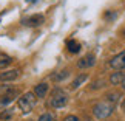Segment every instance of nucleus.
<instances>
[{
    "label": "nucleus",
    "instance_id": "obj_15",
    "mask_svg": "<svg viewBox=\"0 0 125 121\" xmlns=\"http://www.w3.org/2000/svg\"><path fill=\"white\" fill-rule=\"evenodd\" d=\"M105 79H96L94 82H91V85H90V89L91 90H99V89H102V87H105Z\"/></svg>",
    "mask_w": 125,
    "mask_h": 121
},
{
    "label": "nucleus",
    "instance_id": "obj_23",
    "mask_svg": "<svg viewBox=\"0 0 125 121\" xmlns=\"http://www.w3.org/2000/svg\"><path fill=\"white\" fill-rule=\"evenodd\" d=\"M121 36H122V37H124V39H125V28H124V30L121 31Z\"/></svg>",
    "mask_w": 125,
    "mask_h": 121
},
{
    "label": "nucleus",
    "instance_id": "obj_8",
    "mask_svg": "<svg viewBox=\"0 0 125 121\" xmlns=\"http://www.w3.org/2000/svg\"><path fill=\"white\" fill-rule=\"evenodd\" d=\"M48 92H50V85H48L46 82H39V84L34 87V95L37 96V99L45 98L48 95Z\"/></svg>",
    "mask_w": 125,
    "mask_h": 121
},
{
    "label": "nucleus",
    "instance_id": "obj_11",
    "mask_svg": "<svg viewBox=\"0 0 125 121\" xmlns=\"http://www.w3.org/2000/svg\"><path fill=\"white\" fill-rule=\"evenodd\" d=\"M86 79H88V73H80V75H77L73 81H71L70 89H71V90H77L80 85H83V82H85Z\"/></svg>",
    "mask_w": 125,
    "mask_h": 121
},
{
    "label": "nucleus",
    "instance_id": "obj_16",
    "mask_svg": "<svg viewBox=\"0 0 125 121\" xmlns=\"http://www.w3.org/2000/svg\"><path fill=\"white\" fill-rule=\"evenodd\" d=\"M14 98H16L14 95H2L0 96V106H8Z\"/></svg>",
    "mask_w": 125,
    "mask_h": 121
},
{
    "label": "nucleus",
    "instance_id": "obj_18",
    "mask_svg": "<svg viewBox=\"0 0 125 121\" xmlns=\"http://www.w3.org/2000/svg\"><path fill=\"white\" fill-rule=\"evenodd\" d=\"M12 117V112L11 110H3L2 113H0V120H9Z\"/></svg>",
    "mask_w": 125,
    "mask_h": 121
},
{
    "label": "nucleus",
    "instance_id": "obj_6",
    "mask_svg": "<svg viewBox=\"0 0 125 121\" xmlns=\"http://www.w3.org/2000/svg\"><path fill=\"white\" fill-rule=\"evenodd\" d=\"M96 65V56L93 53H88V54H85L83 57H80L77 61V68L80 70H85V68H91V67Z\"/></svg>",
    "mask_w": 125,
    "mask_h": 121
},
{
    "label": "nucleus",
    "instance_id": "obj_13",
    "mask_svg": "<svg viewBox=\"0 0 125 121\" xmlns=\"http://www.w3.org/2000/svg\"><path fill=\"white\" fill-rule=\"evenodd\" d=\"M66 48H68V51L71 53V54H76V53H79L80 51V43L77 42V40H74V39H71V40H68L66 42Z\"/></svg>",
    "mask_w": 125,
    "mask_h": 121
},
{
    "label": "nucleus",
    "instance_id": "obj_2",
    "mask_svg": "<svg viewBox=\"0 0 125 121\" xmlns=\"http://www.w3.org/2000/svg\"><path fill=\"white\" fill-rule=\"evenodd\" d=\"M36 104H37V96L34 95V92H26L17 99V106L20 107L23 113H30L36 107Z\"/></svg>",
    "mask_w": 125,
    "mask_h": 121
},
{
    "label": "nucleus",
    "instance_id": "obj_10",
    "mask_svg": "<svg viewBox=\"0 0 125 121\" xmlns=\"http://www.w3.org/2000/svg\"><path fill=\"white\" fill-rule=\"evenodd\" d=\"M121 98H122V93L121 92H108V93H105V101H107L108 104H111L116 107L117 103H121Z\"/></svg>",
    "mask_w": 125,
    "mask_h": 121
},
{
    "label": "nucleus",
    "instance_id": "obj_5",
    "mask_svg": "<svg viewBox=\"0 0 125 121\" xmlns=\"http://www.w3.org/2000/svg\"><path fill=\"white\" fill-rule=\"evenodd\" d=\"M108 65L111 67L113 70H125V50L121 51L119 54L113 56L111 59H110Z\"/></svg>",
    "mask_w": 125,
    "mask_h": 121
},
{
    "label": "nucleus",
    "instance_id": "obj_9",
    "mask_svg": "<svg viewBox=\"0 0 125 121\" xmlns=\"http://www.w3.org/2000/svg\"><path fill=\"white\" fill-rule=\"evenodd\" d=\"M124 70H114V73L110 75V78H108V82L111 85H121L122 84V81H124Z\"/></svg>",
    "mask_w": 125,
    "mask_h": 121
},
{
    "label": "nucleus",
    "instance_id": "obj_4",
    "mask_svg": "<svg viewBox=\"0 0 125 121\" xmlns=\"http://www.w3.org/2000/svg\"><path fill=\"white\" fill-rule=\"evenodd\" d=\"M43 22H45L43 14H32V16H28L25 19H22V25L28 27V28H37V27H40Z\"/></svg>",
    "mask_w": 125,
    "mask_h": 121
},
{
    "label": "nucleus",
    "instance_id": "obj_22",
    "mask_svg": "<svg viewBox=\"0 0 125 121\" xmlns=\"http://www.w3.org/2000/svg\"><path fill=\"white\" fill-rule=\"evenodd\" d=\"M121 87H122V90L125 92V76H124V81H122V84H121Z\"/></svg>",
    "mask_w": 125,
    "mask_h": 121
},
{
    "label": "nucleus",
    "instance_id": "obj_20",
    "mask_svg": "<svg viewBox=\"0 0 125 121\" xmlns=\"http://www.w3.org/2000/svg\"><path fill=\"white\" fill-rule=\"evenodd\" d=\"M63 121H82L77 115H66V117L63 118Z\"/></svg>",
    "mask_w": 125,
    "mask_h": 121
},
{
    "label": "nucleus",
    "instance_id": "obj_3",
    "mask_svg": "<svg viewBox=\"0 0 125 121\" xmlns=\"http://www.w3.org/2000/svg\"><path fill=\"white\" fill-rule=\"evenodd\" d=\"M68 101H70L68 95H66L60 87H56V89L51 92L50 107H52V109H62V107H65V106L68 104Z\"/></svg>",
    "mask_w": 125,
    "mask_h": 121
},
{
    "label": "nucleus",
    "instance_id": "obj_19",
    "mask_svg": "<svg viewBox=\"0 0 125 121\" xmlns=\"http://www.w3.org/2000/svg\"><path fill=\"white\" fill-rule=\"evenodd\" d=\"M116 16H117V14L114 13V11H108V13H105V19H107V20H114V19H116Z\"/></svg>",
    "mask_w": 125,
    "mask_h": 121
},
{
    "label": "nucleus",
    "instance_id": "obj_17",
    "mask_svg": "<svg viewBox=\"0 0 125 121\" xmlns=\"http://www.w3.org/2000/svg\"><path fill=\"white\" fill-rule=\"evenodd\" d=\"M37 121H54V115L50 113V112H45V113H42V115H40Z\"/></svg>",
    "mask_w": 125,
    "mask_h": 121
},
{
    "label": "nucleus",
    "instance_id": "obj_12",
    "mask_svg": "<svg viewBox=\"0 0 125 121\" xmlns=\"http://www.w3.org/2000/svg\"><path fill=\"white\" fill-rule=\"evenodd\" d=\"M68 76H70V70L63 68V70L57 71V73H54V75H51V79L54 82H62V81H65L66 78H68Z\"/></svg>",
    "mask_w": 125,
    "mask_h": 121
},
{
    "label": "nucleus",
    "instance_id": "obj_1",
    "mask_svg": "<svg viewBox=\"0 0 125 121\" xmlns=\"http://www.w3.org/2000/svg\"><path fill=\"white\" fill-rule=\"evenodd\" d=\"M91 112H93V117L97 118V120H107L113 115L114 112V106L108 104L107 101H100V103H96L93 106V109H91Z\"/></svg>",
    "mask_w": 125,
    "mask_h": 121
},
{
    "label": "nucleus",
    "instance_id": "obj_14",
    "mask_svg": "<svg viewBox=\"0 0 125 121\" xmlns=\"http://www.w3.org/2000/svg\"><path fill=\"white\" fill-rule=\"evenodd\" d=\"M12 64V57L8 54H0V68H6Z\"/></svg>",
    "mask_w": 125,
    "mask_h": 121
},
{
    "label": "nucleus",
    "instance_id": "obj_21",
    "mask_svg": "<svg viewBox=\"0 0 125 121\" xmlns=\"http://www.w3.org/2000/svg\"><path fill=\"white\" fill-rule=\"evenodd\" d=\"M121 107H122V110H124V112H125V98L122 99V103H121Z\"/></svg>",
    "mask_w": 125,
    "mask_h": 121
},
{
    "label": "nucleus",
    "instance_id": "obj_7",
    "mask_svg": "<svg viewBox=\"0 0 125 121\" xmlns=\"http://www.w3.org/2000/svg\"><path fill=\"white\" fill-rule=\"evenodd\" d=\"M19 70H5L3 73H0V82H12L19 78Z\"/></svg>",
    "mask_w": 125,
    "mask_h": 121
}]
</instances>
